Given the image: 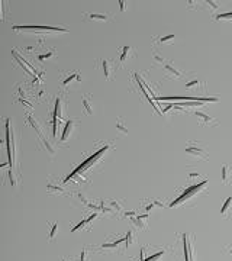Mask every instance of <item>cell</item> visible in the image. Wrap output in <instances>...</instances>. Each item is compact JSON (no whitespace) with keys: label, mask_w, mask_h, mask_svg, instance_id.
<instances>
[{"label":"cell","mask_w":232,"mask_h":261,"mask_svg":"<svg viewBox=\"0 0 232 261\" xmlns=\"http://www.w3.org/2000/svg\"><path fill=\"white\" fill-rule=\"evenodd\" d=\"M15 32H32V33H67L68 29L61 26H13Z\"/></svg>","instance_id":"1"},{"label":"cell","mask_w":232,"mask_h":261,"mask_svg":"<svg viewBox=\"0 0 232 261\" xmlns=\"http://www.w3.org/2000/svg\"><path fill=\"white\" fill-rule=\"evenodd\" d=\"M186 152L190 157H193V158H197V160H202V161H207V151L200 142H189L187 147H186Z\"/></svg>","instance_id":"2"},{"label":"cell","mask_w":232,"mask_h":261,"mask_svg":"<svg viewBox=\"0 0 232 261\" xmlns=\"http://www.w3.org/2000/svg\"><path fill=\"white\" fill-rule=\"evenodd\" d=\"M206 184H207V180H203L202 183H199V184H196V186H193V187H190V189H187L184 193H183L176 202H173L171 203V207H174V206H179L180 203H183L184 200H189L190 197H193L194 195H197L199 193L200 190H203V189L206 187Z\"/></svg>","instance_id":"3"},{"label":"cell","mask_w":232,"mask_h":261,"mask_svg":"<svg viewBox=\"0 0 232 261\" xmlns=\"http://www.w3.org/2000/svg\"><path fill=\"white\" fill-rule=\"evenodd\" d=\"M13 130L10 132V121H6V144H8V155H9V163H10V168L13 167L15 164V154H16V149L13 145Z\"/></svg>","instance_id":"4"},{"label":"cell","mask_w":232,"mask_h":261,"mask_svg":"<svg viewBox=\"0 0 232 261\" xmlns=\"http://www.w3.org/2000/svg\"><path fill=\"white\" fill-rule=\"evenodd\" d=\"M184 238V257H186V261H193V239L189 234H184L183 235Z\"/></svg>","instance_id":"5"},{"label":"cell","mask_w":232,"mask_h":261,"mask_svg":"<svg viewBox=\"0 0 232 261\" xmlns=\"http://www.w3.org/2000/svg\"><path fill=\"white\" fill-rule=\"evenodd\" d=\"M163 68H164V73H166L167 78H176V80L182 78L183 73L180 71V70L174 68L171 64H164V65H163Z\"/></svg>","instance_id":"6"},{"label":"cell","mask_w":232,"mask_h":261,"mask_svg":"<svg viewBox=\"0 0 232 261\" xmlns=\"http://www.w3.org/2000/svg\"><path fill=\"white\" fill-rule=\"evenodd\" d=\"M102 65H103V71H105V78L110 81V80L113 78L115 64H113L110 60H103V61H102Z\"/></svg>","instance_id":"7"},{"label":"cell","mask_w":232,"mask_h":261,"mask_svg":"<svg viewBox=\"0 0 232 261\" xmlns=\"http://www.w3.org/2000/svg\"><path fill=\"white\" fill-rule=\"evenodd\" d=\"M193 113L197 116V119L200 121V125H205V126H216L215 118H210L209 115L203 113V112H193Z\"/></svg>","instance_id":"8"},{"label":"cell","mask_w":232,"mask_h":261,"mask_svg":"<svg viewBox=\"0 0 232 261\" xmlns=\"http://www.w3.org/2000/svg\"><path fill=\"white\" fill-rule=\"evenodd\" d=\"M83 106H84V113L91 116L94 113V106H93V100L90 99V96H83Z\"/></svg>","instance_id":"9"},{"label":"cell","mask_w":232,"mask_h":261,"mask_svg":"<svg viewBox=\"0 0 232 261\" xmlns=\"http://www.w3.org/2000/svg\"><path fill=\"white\" fill-rule=\"evenodd\" d=\"M89 20H99V22H109L110 15L108 13H86Z\"/></svg>","instance_id":"10"},{"label":"cell","mask_w":232,"mask_h":261,"mask_svg":"<svg viewBox=\"0 0 232 261\" xmlns=\"http://www.w3.org/2000/svg\"><path fill=\"white\" fill-rule=\"evenodd\" d=\"M132 51H133V49L131 48V47H124V48H122V52H121V60H119V64H121V67H124V64L126 63V60H128V58H131L133 55Z\"/></svg>","instance_id":"11"},{"label":"cell","mask_w":232,"mask_h":261,"mask_svg":"<svg viewBox=\"0 0 232 261\" xmlns=\"http://www.w3.org/2000/svg\"><path fill=\"white\" fill-rule=\"evenodd\" d=\"M75 128V122L74 121H68V123H67V126H66V129H64V134H63V142H66L67 139L70 138V135L73 134V129Z\"/></svg>","instance_id":"12"},{"label":"cell","mask_w":232,"mask_h":261,"mask_svg":"<svg viewBox=\"0 0 232 261\" xmlns=\"http://www.w3.org/2000/svg\"><path fill=\"white\" fill-rule=\"evenodd\" d=\"M147 215H144V216H136V218H133L132 219V223L135 225V226H138V228H141V229H145L147 228Z\"/></svg>","instance_id":"13"},{"label":"cell","mask_w":232,"mask_h":261,"mask_svg":"<svg viewBox=\"0 0 232 261\" xmlns=\"http://www.w3.org/2000/svg\"><path fill=\"white\" fill-rule=\"evenodd\" d=\"M64 102H63V99L58 97L57 99V105H55V113H54V118H57V119H61L63 118V113H64Z\"/></svg>","instance_id":"14"},{"label":"cell","mask_w":232,"mask_h":261,"mask_svg":"<svg viewBox=\"0 0 232 261\" xmlns=\"http://www.w3.org/2000/svg\"><path fill=\"white\" fill-rule=\"evenodd\" d=\"M231 174H232V168L228 165V164H225L224 167H222V181H224V184H228V183H229Z\"/></svg>","instance_id":"15"},{"label":"cell","mask_w":232,"mask_h":261,"mask_svg":"<svg viewBox=\"0 0 232 261\" xmlns=\"http://www.w3.org/2000/svg\"><path fill=\"white\" fill-rule=\"evenodd\" d=\"M231 206H232V197H228V199L225 200L222 209H221V215H222V216H226L228 212H229V209H231Z\"/></svg>","instance_id":"16"},{"label":"cell","mask_w":232,"mask_h":261,"mask_svg":"<svg viewBox=\"0 0 232 261\" xmlns=\"http://www.w3.org/2000/svg\"><path fill=\"white\" fill-rule=\"evenodd\" d=\"M80 81V74H71V75H70V77H67L66 80H64V81H63V86H64V87H67V86H68V84H70V83L71 81Z\"/></svg>","instance_id":"17"},{"label":"cell","mask_w":232,"mask_h":261,"mask_svg":"<svg viewBox=\"0 0 232 261\" xmlns=\"http://www.w3.org/2000/svg\"><path fill=\"white\" fill-rule=\"evenodd\" d=\"M48 192H50V193H63V192H66V190L61 187V186H58V184L50 183V184H48Z\"/></svg>","instance_id":"18"},{"label":"cell","mask_w":232,"mask_h":261,"mask_svg":"<svg viewBox=\"0 0 232 261\" xmlns=\"http://www.w3.org/2000/svg\"><path fill=\"white\" fill-rule=\"evenodd\" d=\"M57 234H58V223L55 222V223H52L51 225V231H50V241H54L55 239V237H57Z\"/></svg>","instance_id":"19"},{"label":"cell","mask_w":232,"mask_h":261,"mask_svg":"<svg viewBox=\"0 0 232 261\" xmlns=\"http://www.w3.org/2000/svg\"><path fill=\"white\" fill-rule=\"evenodd\" d=\"M116 128H118V130H121L122 134H128V128L125 126L124 121H122L121 118H118V119H116Z\"/></svg>","instance_id":"20"},{"label":"cell","mask_w":232,"mask_h":261,"mask_svg":"<svg viewBox=\"0 0 232 261\" xmlns=\"http://www.w3.org/2000/svg\"><path fill=\"white\" fill-rule=\"evenodd\" d=\"M199 86H205L203 81H199V80H194V81H190L186 84V89L189 90H193V89H199Z\"/></svg>","instance_id":"21"},{"label":"cell","mask_w":232,"mask_h":261,"mask_svg":"<svg viewBox=\"0 0 232 261\" xmlns=\"http://www.w3.org/2000/svg\"><path fill=\"white\" fill-rule=\"evenodd\" d=\"M152 58H154V61H155L157 64H163V65L166 64V60H164L163 57H160V55H158V52L155 51V49H152Z\"/></svg>","instance_id":"22"},{"label":"cell","mask_w":232,"mask_h":261,"mask_svg":"<svg viewBox=\"0 0 232 261\" xmlns=\"http://www.w3.org/2000/svg\"><path fill=\"white\" fill-rule=\"evenodd\" d=\"M135 235H133V232L132 231H129V232H128V234H126V237H125V242H126V247H128V245L129 244H132L133 241H135Z\"/></svg>","instance_id":"23"},{"label":"cell","mask_w":232,"mask_h":261,"mask_svg":"<svg viewBox=\"0 0 232 261\" xmlns=\"http://www.w3.org/2000/svg\"><path fill=\"white\" fill-rule=\"evenodd\" d=\"M154 207H163V203H160L158 200H155V202H152L151 204H147V206H145V210H147V212H149V210H151V209H154Z\"/></svg>","instance_id":"24"},{"label":"cell","mask_w":232,"mask_h":261,"mask_svg":"<svg viewBox=\"0 0 232 261\" xmlns=\"http://www.w3.org/2000/svg\"><path fill=\"white\" fill-rule=\"evenodd\" d=\"M174 39V35H167L164 38H158V44H168L170 41Z\"/></svg>","instance_id":"25"},{"label":"cell","mask_w":232,"mask_h":261,"mask_svg":"<svg viewBox=\"0 0 232 261\" xmlns=\"http://www.w3.org/2000/svg\"><path fill=\"white\" fill-rule=\"evenodd\" d=\"M54 57V52H50V54H47V55H39V61H45V60H48V58Z\"/></svg>","instance_id":"26"},{"label":"cell","mask_w":232,"mask_h":261,"mask_svg":"<svg viewBox=\"0 0 232 261\" xmlns=\"http://www.w3.org/2000/svg\"><path fill=\"white\" fill-rule=\"evenodd\" d=\"M161 255H163V253L160 251V253H158V254H155V255H152V257H149V258H147V260H145V261H154V260H157V258H160Z\"/></svg>","instance_id":"27"},{"label":"cell","mask_w":232,"mask_h":261,"mask_svg":"<svg viewBox=\"0 0 232 261\" xmlns=\"http://www.w3.org/2000/svg\"><path fill=\"white\" fill-rule=\"evenodd\" d=\"M219 19H232V13H225V15H221L218 16Z\"/></svg>","instance_id":"28"},{"label":"cell","mask_w":232,"mask_h":261,"mask_svg":"<svg viewBox=\"0 0 232 261\" xmlns=\"http://www.w3.org/2000/svg\"><path fill=\"white\" fill-rule=\"evenodd\" d=\"M119 5H121V10H122V12H125V9H126V8H125V3H124V2H119Z\"/></svg>","instance_id":"29"},{"label":"cell","mask_w":232,"mask_h":261,"mask_svg":"<svg viewBox=\"0 0 232 261\" xmlns=\"http://www.w3.org/2000/svg\"><path fill=\"white\" fill-rule=\"evenodd\" d=\"M231 255H232V250H231Z\"/></svg>","instance_id":"30"}]
</instances>
